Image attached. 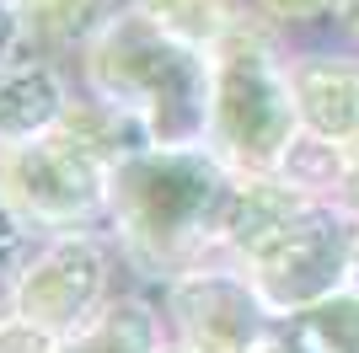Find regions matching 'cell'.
Segmentation results:
<instances>
[{"mask_svg":"<svg viewBox=\"0 0 359 353\" xmlns=\"http://www.w3.org/2000/svg\"><path fill=\"white\" fill-rule=\"evenodd\" d=\"M0 353H65V338L0 305Z\"/></svg>","mask_w":359,"mask_h":353,"instance_id":"obj_18","label":"cell"},{"mask_svg":"<svg viewBox=\"0 0 359 353\" xmlns=\"http://www.w3.org/2000/svg\"><path fill=\"white\" fill-rule=\"evenodd\" d=\"M0 305H6V300H0Z\"/></svg>","mask_w":359,"mask_h":353,"instance_id":"obj_25","label":"cell"},{"mask_svg":"<svg viewBox=\"0 0 359 353\" xmlns=\"http://www.w3.org/2000/svg\"><path fill=\"white\" fill-rule=\"evenodd\" d=\"M43 235L32 230L22 214H16L11 204H6V193H0V300H6V289H11V279L22 273V263L32 257V247H38Z\"/></svg>","mask_w":359,"mask_h":353,"instance_id":"obj_17","label":"cell"},{"mask_svg":"<svg viewBox=\"0 0 359 353\" xmlns=\"http://www.w3.org/2000/svg\"><path fill=\"white\" fill-rule=\"evenodd\" d=\"M129 11L150 16L156 27L194 48H215L247 22V0H123Z\"/></svg>","mask_w":359,"mask_h":353,"instance_id":"obj_13","label":"cell"},{"mask_svg":"<svg viewBox=\"0 0 359 353\" xmlns=\"http://www.w3.org/2000/svg\"><path fill=\"white\" fill-rule=\"evenodd\" d=\"M354 235H359L354 214H344L338 204H322L290 230H279L273 241H263L252 257H241V268L252 273L257 294L269 300L273 316L295 321V316L327 305L332 294L348 289Z\"/></svg>","mask_w":359,"mask_h":353,"instance_id":"obj_5","label":"cell"},{"mask_svg":"<svg viewBox=\"0 0 359 353\" xmlns=\"http://www.w3.org/2000/svg\"><path fill=\"white\" fill-rule=\"evenodd\" d=\"M306 332H311V342L322 353H359V294L344 289L332 294L327 305L306 310V316H295Z\"/></svg>","mask_w":359,"mask_h":353,"instance_id":"obj_16","label":"cell"},{"mask_svg":"<svg viewBox=\"0 0 359 353\" xmlns=\"http://www.w3.org/2000/svg\"><path fill=\"white\" fill-rule=\"evenodd\" d=\"M0 193L38 235L97 230L107 220V172L60 134L0 145Z\"/></svg>","mask_w":359,"mask_h":353,"instance_id":"obj_6","label":"cell"},{"mask_svg":"<svg viewBox=\"0 0 359 353\" xmlns=\"http://www.w3.org/2000/svg\"><path fill=\"white\" fill-rule=\"evenodd\" d=\"M156 300L166 310L172 342L188 353H257L279 326L269 300L257 294L252 273L231 257H215V263L161 284Z\"/></svg>","mask_w":359,"mask_h":353,"instance_id":"obj_7","label":"cell"},{"mask_svg":"<svg viewBox=\"0 0 359 353\" xmlns=\"http://www.w3.org/2000/svg\"><path fill=\"white\" fill-rule=\"evenodd\" d=\"M65 353H97V348H91L86 338H70V342H65Z\"/></svg>","mask_w":359,"mask_h":353,"instance_id":"obj_24","label":"cell"},{"mask_svg":"<svg viewBox=\"0 0 359 353\" xmlns=\"http://www.w3.org/2000/svg\"><path fill=\"white\" fill-rule=\"evenodd\" d=\"M75 81L135 118L150 145H204L210 134L215 59L156 27L150 16L123 6L81 54L70 59Z\"/></svg>","mask_w":359,"mask_h":353,"instance_id":"obj_2","label":"cell"},{"mask_svg":"<svg viewBox=\"0 0 359 353\" xmlns=\"http://www.w3.org/2000/svg\"><path fill=\"white\" fill-rule=\"evenodd\" d=\"M38 43H32V27L16 0H0V64H16V59H32Z\"/></svg>","mask_w":359,"mask_h":353,"instance_id":"obj_19","label":"cell"},{"mask_svg":"<svg viewBox=\"0 0 359 353\" xmlns=\"http://www.w3.org/2000/svg\"><path fill=\"white\" fill-rule=\"evenodd\" d=\"M257 353H322V348L311 342V332H306L300 321H279V326L269 332V342H263Z\"/></svg>","mask_w":359,"mask_h":353,"instance_id":"obj_20","label":"cell"},{"mask_svg":"<svg viewBox=\"0 0 359 353\" xmlns=\"http://www.w3.org/2000/svg\"><path fill=\"white\" fill-rule=\"evenodd\" d=\"M332 11L338 0H247V16L285 43H311L322 27H332Z\"/></svg>","mask_w":359,"mask_h":353,"instance_id":"obj_15","label":"cell"},{"mask_svg":"<svg viewBox=\"0 0 359 353\" xmlns=\"http://www.w3.org/2000/svg\"><path fill=\"white\" fill-rule=\"evenodd\" d=\"M16 6L27 16L38 54L65 59V64L123 11V0H16Z\"/></svg>","mask_w":359,"mask_h":353,"instance_id":"obj_12","label":"cell"},{"mask_svg":"<svg viewBox=\"0 0 359 353\" xmlns=\"http://www.w3.org/2000/svg\"><path fill=\"white\" fill-rule=\"evenodd\" d=\"M348 289L359 294V235H354V263H348Z\"/></svg>","mask_w":359,"mask_h":353,"instance_id":"obj_23","label":"cell"},{"mask_svg":"<svg viewBox=\"0 0 359 353\" xmlns=\"http://www.w3.org/2000/svg\"><path fill=\"white\" fill-rule=\"evenodd\" d=\"M290 97L300 129L332 145H359V54L344 43H290Z\"/></svg>","mask_w":359,"mask_h":353,"instance_id":"obj_8","label":"cell"},{"mask_svg":"<svg viewBox=\"0 0 359 353\" xmlns=\"http://www.w3.org/2000/svg\"><path fill=\"white\" fill-rule=\"evenodd\" d=\"M123 289H135V279H129L123 251L107 235V225L60 230L32 247V257L22 263V273L6 289V310H16V316H27V321L48 326V332H60L70 342L86 326L102 321L107 305Z\"/></svg>","mask_w":359,"mask_h":353,"instance_id":"obj_4","label":"cell"},{"mask_svg":"<svg viewBox=\"0 0 359 353\" xmlns=\"http://www.w3.org/2000/svg\"><path fill=\"white\" fill-rule=\"evenodd\" d=\"M231 166L210 145H145L107 172V235L135 284H161L220 257Z\"/></svg>","mask_w":359,"mask_h":353,"instance_id":"obj_1","label":"cell"},{"mask_svg":"<svg viewBox=\"0 0 359 353\" xmlns=\"http://www.w3.org/2000/svg\"><path fill=\"white\" fill-rule=\"evenodd\" d=\"M75 91V70L65 59L32 54L16 64H0V145L43 139L60 129Z\"/></svg>","mask_w":359,"mask_h":353,"instance_id":"obj_10","label":"cell"},{"mask_svg":"<svg viewBox=\"0 0 359 353\" xmlns=\"http://www.w3.org/2000/svg\"><path fill=\"white\" fill-rule=\"evenodd\" d=\"M332 43H344L359 54V0H338V11H332Z\"/></svg>","mask_w":359,"mask_h":353,"instance_id":"obj_21","label":"cell"},{"mask_svg":"<svg viewBox=\"0 0 359 353\" xmlns=\"http://www.w3.org/2000/svg\"><path fill=\"white\" fill-rule=\"evenodd\" d=\"M348 155H354V145H332V139H316V134L300 129V139L290 145L279 176H290V182H295V188H306L311 198L332 204V198H338V188H344V176H348Z\"/></svg>","mask_w":359,"mask_h":353,"instance_id":"obj_14","label":"cell"},{"mask_svg":"<svg viewBox=\"0 0 359 353\" xmlns=\"http://www.w3.org/2000/svg\"><path fill=\"white\" fill-rule=\"evenodd\" d=\"M60 139H70L86 161H97L102 172H113L118 161H129L135 150H145L150 139H145V129H140L135 118H123L118 107H107L102 97H91L81 81H75V91H70V107H65V118H60Z\"/></svg>","mask_w":359,"mask_h":353,"instance_id":"obj_11","label":"cell"},{"mask_svg":"<svg viewBox=\"0 0 359 353\" xmlns=\"http://www.w3.org/2000/svg\"><path fill=\"white\" fill-rule=\"evenodd\" d=\"M210 59H215V91L204 145L236 176L279 172L290 145L300 139V113L285 70L290 43L247 16L225 43L210 48Z\"/></svg>","mask_w":359,"mask_h":353,"instance_id":"obj_3","label":"cell"},{"mask_svg":"<svg viewBox=\"0 0 359 353\" xmlns=\"http://www.w3.org/2000/svg\"><path fill=\"white\" fill-rule=\"evenodd\" d=\"M332 204L359 220V145H354V155H348V176H344V188H338V198H332Z\"/></svg>","mask_w":359,"mask_h":353,"instance_id":"obj_22","label":"cell"},{"mask_svg":"<svg viewBox=\"0 0 359 353\" xmlns=\"http://www.w3.org/2000/svg\"><path fill=\"white\" fill-rule=\"evenodd\" d=\"M311 209H322V198H311L306 188H295V182L279 176V172L231 176L225 225H220V257H231V263L252 257L263 241H273L279 230H290L295 220H306Z\"/></svg>","mask_w":359,"mask_h":353,"instance_id":"obj_9","label":"cell"}]
</instances>
